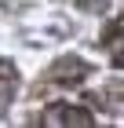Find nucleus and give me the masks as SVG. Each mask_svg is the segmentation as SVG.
Here are the masks:
<instances>
[{
  "label": "nucleus",
  "instance_id": "20e7f679",
  "mask_svg": "<svg viewBox=\"0 0 124 128\" xmlns=\"http://www.w3.org/2000/svg\"><path fill=\"white\" fill-rule=\"evenodd\" d=\"M73 4L84 11H106V0H73Z\"/></svg>",
  "mask_w": 124,
  "mask_h": 128
},
{
  "label": "nucleus",
  "instance_id": "7ed1b4c3",
  "mask_svg": "<svg viewBox=\"0 0 124 128\" xmlns=\"http://www.w3.org/2000/svg\"><path fill=\"white\" fill-rule=\"evenodd\" d=\"M15 84H18V80H15V66L0 59V110H7L11 95H15Z\"/></svg>",
  "mask_w": 124,
  "mask_h": 128
},
{
  "label": "nucleus",
  "instance_id": "f03ea898",
  "mask_svg": "<svg viewBox=\"0 0 124 128\" xmlns=\"http://www.w3.org/2000/svg\"><path fill=\"white\" fill-rule=\"evenodd\" d=\"M44 124H95V117L88 114L84 106H66V102H58L44 114Z\"/></svg>",
  "mask_w": 124,
  "mask_h": 128
},
{
  "label": "nucleus",
  "instance_id": "f257e3e1",
  "mask_svg": "<svg viewBox=\"0 0 124 128\" xmlns=\"http://www.w3.org/2000/svg\"><path fill=\"white\" fill-rule=\"evenodd\" d=\"M84 77H88V62L73 59V55H62V59L48 70V80H55V84H62V88H73V84H80Z\"/></svg>",
  "mask_w": 124,
  "mask_h": 128
}]
</instances>
